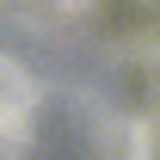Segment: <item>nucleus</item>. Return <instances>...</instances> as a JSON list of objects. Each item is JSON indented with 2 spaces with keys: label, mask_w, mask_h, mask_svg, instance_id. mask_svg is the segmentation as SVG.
<instances>
[{
  "label": "nucleus",
  "mask_w": 160,
  "mask_h": 160,
  "mask_svg": "<svg viewBox=\"0 0 160 160\" xmlns=\"http://www.w3.org/2000/svg\"><path fill=\"white\" fill-rule=\"evenodd\" d=\"M31 117H37V86H31V74L19 62L0 56V142H25Z\"/></svg>",
  "instance_id": "obj_1"
}]
</instances>
